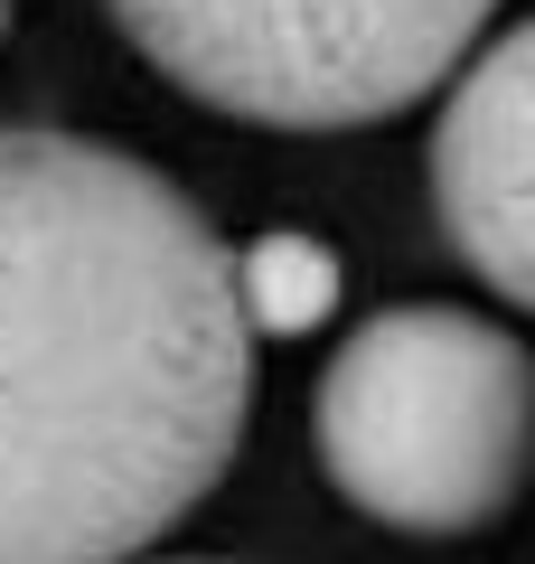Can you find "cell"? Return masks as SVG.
<instances>
[{"label":"cell","mask_w":535,"mask_h":564,"mask_svg":"<svg viewBox=\"0 0 535 564\" xmlns=\"http://www.w3.org/2000/svg\"><path fill=\"white\" fill-rule=\"evenodd\" d=\"M254 329L141 151L0 132V564H132L236 470Z\"/></svg>","instance_id":"1"},{"label":"cell","mask_w":535,"mask_h":564,"mask_svg":"<svg viewBox=\"0 0 535 564\" xmlns=\"http://www.w3.org/2000/svg\"><path fill=\"white\" fill-rule=\"evenodd\" d=\"M526 339L460 302H395L319 367V470L395 536H479L526 489Z\"/></svg>","instance_id":"2"},{"label":"cell","mask_w":535,"mask_h":564,"mask_svg":"<svg viewBox=\"0 0 535 564\" xmlns=\"http://www.w3.org/2000/svg\"><path fill=\"white\" fill-rule=\"evenodd\" d=\"M113 29L207 113L357 132L451 85L498 0H103Z\"/></svg>","instance_id":"3"},{"label":"cell","mask_w":535,"mask_h":564,"mask_svg":"<svg viewBox=\"0 0 535 564\" xmlns=\"http://www.w3.org/2000/svg\"><path fill=\"white\" fill-rule=\"evenodd\" d=\"M526 104H535V47L526 29H489L441 85V122H433V217L441 245L489 282V302L516 311L535 292V141H526Z\"/></svg>","instance_id":"4"},{"label":"cell","mask_w":535,"mask_h":564,"mask_svg":"<svg viewBox=\"0 0 535 564\" xmlns=\"http://www.w3.org/2000/svg\"><path fill=\"white\" fill-rule=\"evenodd\" d=\"M226 282H236V311H244L254 339H310L348 302L338 254L319 236H301V226H263V236L226 245Z\"/></svg>","instance_id":"5"},{"label":"cell","mask_w":535,"mask_h":564,"mask_svg":"<svg viewBox=\"0 0 535 564\" xmlns=\"http://www.w3.org/2000/svg\"><path fill=\"white\" fill-rule=\"evenodd\" d=\"M132 564H141V555H132ZM160 564H198V555H160Z\"/></svg>","instance_id":"6"},{"label":"cell","mask_w":535,"mask_h":564,"mask_svg":"<svg viewBox=\"0 0 535 564\" xmlns=\"http://www.w3.org/2000/svg\"><path fill=\"white\" fill-rule=\"evenodd\" d=\"M0 39H10V0H0Z\"/></svg>","instance_id":"7"}]
</instances>
